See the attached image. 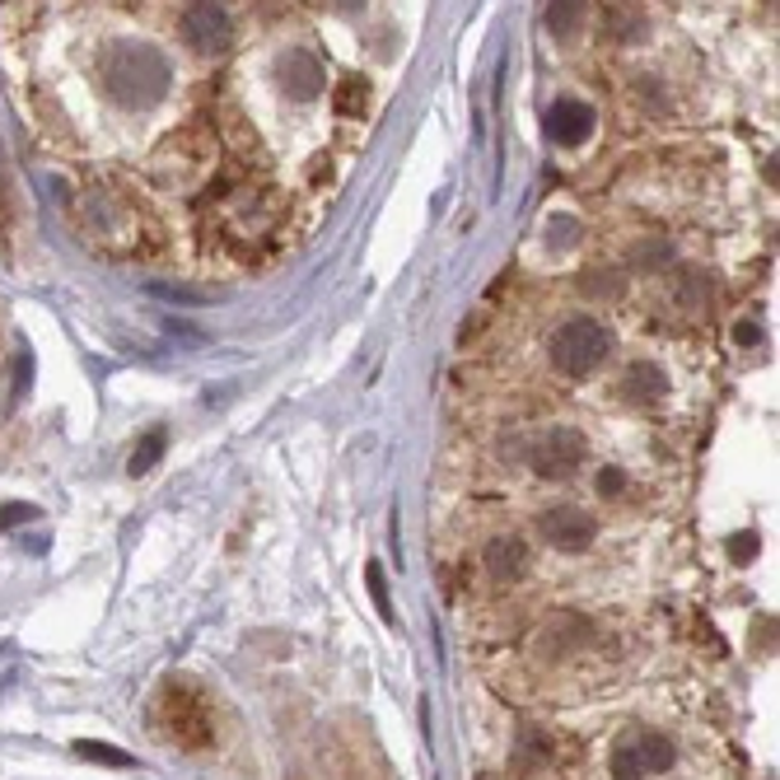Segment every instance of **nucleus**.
Listing matches in <instances>:
<instances>
[{"label": "nucleus", "mask_w": 780, "mask_h": 780, "mask_svg": "<svg viewBox=\"0 0 780 780\" xmlns=\"http://www.w3.org/2000/svg\"><path fill=\"white\" fill-rule=\"evenodd\" d=\"M706 300H710V276L706 272H688V276H682V304L706 309Z\"/></svg>", "instance_id": "nucleus-18"}, {"label": "nucleus", "mask_w": 780, "mask_h": 780, "mask_svg": "<svg viewBox=\"0 0 780 780\" xmlns=\"http://www.w3.org/2000/svg\"><path fill=\"white\" fill-rule=\"evenodd\" d=\"M552 365L561 374H570V379H584L589 369H599L603 365V355L607 347H613V337H607V327L599 318H570V323H561L556 332H552Z\"/></svg>", "instance_id": "nucleus-3"}, {"label": "nucleus", "mask_w": 780, "mask_h": 780, "mask_svg": "<svg viewBox=\"0 0 780 780\" xmlns=\"http://www.w3.org/2000/svg\"><path fill=\"white\" fill-rule=\"evenodd\" d=\"M678 762V747L659 729H631L613 747V780H645L654 771H668Z\"/></svg>", "instance_id": "nucleus-4"}, {"label": "nucleus", "mask_w": 780, "mask_h": 780, "mask_svg": "<svg viewBox=\"0 0 780 780\" xmlns=\"http://www.w3.org/2000/svg\"><path fill=\"white\" fill-rule=\"evenodd\" d=\"M729 556H734V561H753V556H757V533L729 538Z\"/></svg>", "instance_id": "nucleus-21"}, {"label": "nucleus", "mask_w": 780, "mask_h": 780, "mask_svg": "<svg viewBox=\"0 0 780 780\" xmlns=\"http://www.w3.org/2000/svg\"><path fill=\"white\" fill-rule=\"evenodd\" d=\"M99 85L113 103L140 113V108H154L168 93L174 66H168V56L150 42H113V47H103V56H99Z\"/></svg>", "instance_id": "nucleus-1"}, {"label": "nucleus", "mask_w": 780, "mask_h": 780, "mask_svg": "<svg viewBox=\"0 0 780 780\" xmlns=\"http://www.w3.org/2000/svg\"><path fill=\"white\" fill-rule=\"evenodd\" d=\"M580 20H584V5H575V0H556V5H548V28L556 38H566Z\"/></svg>", "instance_id": "nucleus-15"}, {"label": "nucleus", "mask_w": 780, "mask_h": 780, "mask_svg": "<svg viewBox=\"0 0 780 780\" xmlns=\"http://www.w3.org/2000/svg\"><path fill=\"white\" fill-rule=\"evenodd\" d=\"M164 444H168V430L160 426V430H150L146 440H140L136 449H131V463H127V473L131 477H146L154 463H160V454H164Z\"/></svg>", "instance_id": "nucleus-12"}, {"label": "nucleus", "mask_w": 780, "mask_h": 780, "mask_svg": "<svg viewBox=\"0 0 780 780\" xmlns=\"http://www.w3.org/2000/svg\"><path fill=\"white\" fill-rule=\"evenodd\" d=\"M487 570L495 580H519L528 570V542L519 533H495L487 542Z\"/></svg>", "instance_id": "nucleus-10"}, {"label": "nucleus", "mask_w": 780, "mask_h": 780, "mask_svg": "<svg viewBox=\"0 0 780 780\" xmlns=\"http://www.w3.org/2000/svg\"><path fill=\"white\" fill-rule=\"evenodd\" d=\"M542 122H548V136L556 146H580V140L594 131V108L580 103V99H556Z\"/></svg>", "instance_id": "nucleus-9"}, {"label": "nucleus", "mask_w": 780, "mask_h": 780, "mask_svg": "<svg viewBox=\"0 0 780 780\" xmlns=\"http://www.w3.org/2000/svg\"><path fill=\"white\" fill-rule=\"evenodd\" d=\"M10 229H14V187L5 174V154H0V248L10 243Z\"/></svg>", "instance_id": "nucleus-16"}, {"label": "nucleus", "mask_w": 780, "mask_h": 780, "mask_svg": "<svg viewBox=\"0 0 780 780\" xmlns=\"http://www.w3.org/2000/svg\"><path fill=\"white\" fill-rule=\"evenodd\" d=\"M154 729L168 739V743H178V747H206L211 743V706H206V696H201L197 688H187L183 678H168L164 682V692L160 701H154Z\"/></svg>", "instance_id": "nucleus-2"}, {"label": "nucleus", "mask_w": 780, "mask_h": 780, "mask_svg": "<svg viewBox=\"0 0 780 780\" xmlns=\"http://www.w3.org/2000/svg\"><path fill=\"white\" fill-rule=\"evenodd\" d=\"M621 487H627V477H621L617 467H603V473H599V491H603V495H617Z\"/></svg>", "instance_id": "nucleus-23"}, {"label": "nucleus", "mask_w": 780, "mask_h": 780, "mask_svg": "<svg viewBox=\"0 0 780 780\" xmlns=\"http://www.w3.org/2000/svg\"><path fill=\"white\" fill-rule=\"evenodd\" d=\"M75 757L99 762V767H131V762H136V757L122 753V747H113V743H93V739H75Z\"/></svg>", "instance_id": "nucleus-13"}, {"label": "nucleus", "mask_w": 780, "mask_h": 780, "mask_svg": "<svg viewBox=\"0 0 780 780\" xmlns=\"http://www.w3.org/2000/svg\"><path fill=\"white\" fill-rule=\"evenodd\" d=\"M365 580H369V594H374V603H379L383 621H393V603H388V589H383V566H379V561H369Z\"/></svg>", "instance_id": "nucleus-19"}, {"label": "nucleus", "mask_w": 780, "mask_h": 780, "mask_svg": "<svg viewBox=\"0 0 780 780\" xmlns=\"http://www.w3.org/2000/svg\"><path fill=\"white\" fill-rule=\"evenodd\" d=\"M538 533L548 538L556 552H584L589 542H594L599 524L589 519L580 505H552V509L538 514Z\"/></svg>", "instance_id": "nucleus-7"}, {"label": "nucleus", "mask_w": 780, "mask_h": 780, "mask_svg": "<svg viewBox=\"0 0 780 780\" xmlns=\"http://www.w3.org/2000/svg\"><path fill=\"white\" fill-rule=\"evenodd\" d=\"M528 463H533V473L548 477V481L570 477L575 467L584 463V435L570 430V426H556V430L542 435L533 449H528Z\"/></svg>", "instance_id": "nucleus-5"}, {"label": "nucleus", "mask_w": 780, "mask_h": 780, "mask_svg": "<svg viewBox=\"0 0 780 780\" xmlns=\"http://www.w3.org/2000/svg\"><path fill=\"white\" fill-rule=\"evenodd\" d=\"M734 337H739V341H747V347H753V341H757L762 332H757V323H739V327H734Z\"/></svg>", "instance_id": "nucleus-24"}, {"label": "nucleus", "mask_w": 780, "mask_h": 780, "mask_svg": "<svg viewBox=\"0 0 780 780\" xmlns=\"http://www.w3.org/2000/svg\"><path fill=\"white\" fill-rule=\"evenodd\" d=\"M178 34H183V42L192 47V52H225L229 38H234V20H229L225 5H206V0H201V5L183 10Z\"/></svg>", "instance_id": "nucleus-6"}, {"label": "nucleus", "mask_w": 780, "mask_h": 780, "mask_svg": "<svg viewBox=\"0 0 780 780\" xmlns=\"http://www.w3.org/2000/svg\"><path fill=\"white\" fill-rule=\"evenodd\" d=\"M28 519H38V505H24V501H10L0 505V533H10V528H20Z\"/></svg>", "instance_id": "nucleus-20"}, {"label": "nucleus", "mask_w": 780, "mask_h": 780, "mask_svg": "<svg viewBox=\"0 0 780 780\" xmlns=\"http://www.w3.org/2000/svg\"><path fill=\"white\" fill-rule=\"evenodd\" d=\"M369 103V80L365 75H351V80H341V89H337V113H361V108Z\"/></svg>", "instance_id": "nucleus-14"}, {"label": "nucleus", "mask_w": 780, "mask_h": 780, "mask_svg": "<svg viewBox=\"0 0 780 780\" xmlns=\"http://www.w3.org/2000/svg\"><path fill=\"white\" fill-rule=\"evenodd\" d=\"M659 393H664V369L659 365H650V361L627 365V374H621V398L627 402H654Z\"/></svg>", "instance_id": "nucleus-11"}, {"label": "nucleus", "mask_w": 780, "mask_h": 780, "mask_svg": "<svg viewBox=\"0 0 780 780\" xmlns=\"http://www.w3.org/2000/svg\"><path fill=\"white\" fill-rule=\"evenodd\" d=\"M276 85L286 89L294 103H314L323 93V85H327L323 61L309 52V47H290V52L276 56Z\"/></svg>", "instance_id": "nucleus-8"}, {"label": "nucleus", "mask_w": 780, "mask_h": 780, "mask_svg": "<svg viewBox=\"0 0 780 780\" xmlns=\"http://www.w3.org/2000/svg\"><path fill=\"white\" fill-rule=\"evenodd\" d=\"M575 239H580V221H575V215H552V221H548V243L566 253Z\"/></svg>", "instance_id": "nucleus-17"}, {"label": "nucleus", "mask_w": 780, "mask_h": 780, "mask_svg": "<svg viewBox=\"0 0 780 780\" xmlns=\"http://www.w3.org/2000/svg\"><path fill=\"white\" fill-rule=\"evenodd\" d=\"M613 28H617L621 38H636V34H641V28H645L641 10H627V14H617V20H613Z\"/></svg>", "instance_id": "nucleus-22"}]
</instances>
